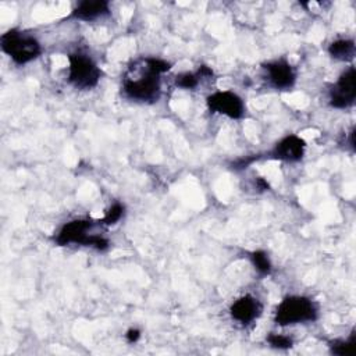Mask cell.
Here are the masks:
<instances>
[{
	"label": "cell",
	"instance_id": "1",
	"mask_svg": "<svg viewBox=\"0 0 356 356\" xmlns=\"http://www.w3.org/2000/svg\"><path fill=\"white\" fill-rule=\"evenodd\" d=\"M170 70V64L161 58L149 57L143 61V72L136 76L127 75L122 83L124 93L138 102H154L160 96V74Z\"/></svg>",
	"mask_w": 356,
	"mask_h": 356
},
{
	"label": "cell",
	"instance_id": "2",
	"mask_svg": "<svg viewBox=\"0 0 356 356\" xmlns=\"http://www.w3.org/2000/svg\"><path fill=\"white\" fill-rule=\"evenodd\" d=\"M317 307L306 296H286L281 300L275 310V323L278 325H291L298 323L314 321Z\"/></svg>",
	"mask_w": 356,
	"mask_h": 356
},
{
	"label": "cell",
	"instance_id": "3",
	"mask_svg": "<svg viewBox=\"0 0 356 356\" xmlns=\"http://www.w3.org/2000/svg\"><path fill=\"white\" fill-rule=\"evenodd\" d=\"M1 50L11 57L17 64H26L35 60L40 54L39 42L28 35L21 33L17 29H10L0 38Z\"/></svg>",
	"mask_w": 356,
	"mask_h": 356
},
{
	"label": "cell",
	"instance_id": "4",
	"mask_svg": "<svg viewBox=\"0 0 356 356\" xmlns=\"http://www.w3.org/2000/svg\"><path fill=\"white\" fill-rule=\"evenodd\" d=\"M68 81L78 89H90L99 83L100 70L96 63L81 51L68 56Z\"/></svg>",
	"mask_w": 356,
	"mask_h": 356
},
{
	"label": "cell",
	"instance_id": "5",
	"mask_svg": "<svg viewBox=\"0 0 356 356\" xmlns=\"http://www.w3.org/2000/svg\"><path fill=\"white\" fill-rule=\"evenodd\" d=\"M356 97V71L355 67H349L343 71L331 89L330 103L335 108H346L353 104Z\"/></svg>",
	"mask_w": 356,
	"mask_h": 356
},
{
	"label": "cell",
	"instance_id": "6",
	"mask_svg": "<svg viewBox=\"0 0 356 356\" xmlns=\"http://www.w3.org/2000/svg\"><path fill=\"white\" fill-rule=\"evenodd\" d=\"M207 106L213 113L224 114L229 118L238 120L245 114V106L242 99L234 92H216L207 97Z\"/></svg>",
	"mask_w": 356,
	"mask_h": 356
},
{
	"label": "cell",
	"instance_id": "7",
	"mask_svg": "<svg viewBox=\"0 0 356 356\" xmlns=\"http://www.w3.org/2000/svg\"><path fill=\"white\" fill-rule=\"evenodd\" d=\"M92 227L90 220H72L70 222H65L58 234L54 236V242L60 246H65L70 243H78L88 246L90 235L88 231Z\"/></svg>",
	"mask_w": 356,
	"mask_h": 356
},
{
	"label": "cell",
	"instance_id": "8",
	"mask_svg": "<svg viewBox=\"0 0 356 356\" xmlns=\"http://www.w3.org/2000/svg\"><path fill=\"white\" fill-rule=\"evenodd\" d=\"M306 143L302 138L296 135H288L281 139L274 149L270 152L271 159L284 161H298L303 157Z\"/></svg>",
	"mask_w": 356,
	"mask_h": 356
},
{
	"label": "cell",
	"instance_id": "9",
	"mask_svg": "<svg viewBox=\"0 0 356 356\" xmlns=\"http://www.w3.org/2000/svg\"><path fill=\"white\" fill-rule=\"evenodd\" d=\"M229 312H231V316L234 320L246 325L260 316L261 305L256 298H253L250 295H245V296L236 299L231 305Z\"/></svg>",
	"mask_w": 356,
	"mask_h": 356
},
{
	"label": "cell",
	"instance_id": "10",
	"mask_svg": "<svg viewBox=\"0 0 356 356\" xmlns=\"http://www.w3.org/2000/svg\"><path fill=\"white\" fill-rule=\"evenodd\" d=\"M271 83L277 89H289L295 83V72L286 60H274L264 65Z\"/></svg>",
	"mask_w": 356,
	"mask_h": 356
},
{
	"label": "cell",
	"instance_id": "11",
	"mask_svg": "<svg viewBox=\"0 0 356 356\" xmlns=\"http://www.w3.org/2000/svg\"><path fill=\"white\" fill-rule=\"evenodd\" d=\"M110 13V7L108 3L104 0H85L78 3V6L72 10L71 17L76 18V19H82V21H92L96 19L99 17L107 15Z\"/></svg>",
	"mask_w": 356,
	"mask_h": 356
},
{
	"label": "cell",
	"instance_id": "12",
	"mask_svg": "<svg viewBox=\"0 0 356 356\" xmlns=\"http://www.w3.org/2000/svg\"><path fill=\"white\" fill-rule=\"evenodd\" d=\"M328 53L337 60L348 61L355 56V43L350 39H338L330 44Z\"/></svg>",
	"mask_w": 356,
	"mask_h": 356
},
{
	"label": "cell",
	"instance_id": "13",
	"mask_svg": "<svg viewBox=\"0 0 356 356\" xmlns=\"http://www.w3.org/2000/svg\"><path fill=\"white\" fill-rule=\"evenodd\" d=\"M330 348L331 352L334 355H339V356H350L355 353L356 350V339H355V334H352L349 337V339H335L330 342Z\"/></svg>",
	"mask_w": 356,
	"mask_h": 356
},
{
	"label": "cell",
	"instance_id": "14",
	"mask_svg": "<svg viewBox=\"0 0 356 356\" xmlns=\"http://www.w3.org/2000/svg\"><path fill=\"white\" fill-rule=\"evenodd\" d=\"M250 259L253 261L254 268L261 274V275H267L271 271V263L268 260V256L266 252L263 250H254L250 253Z\"/></svg>",
	"mask_w": 356,
	"mask_h": 356
},
{
	"label": "cell",
	"instance_id": "15",
	"mask_svg": "<svg viewBox=\"0 0 356 356\" xmlns=\"http://www.w3.org/2000/svg\"><path fill=\"white\" fill-rule=\"evenodd\" d=\"M199 79H200L199 72H196V74L182 72V74L175 76V85L178 88H182V89H193L195 86H197Z\"/></svg>",
	"mask_w": 356,
	"mask_h": 356
},
{
	"label": "cell",
	"instance_id": "16",
	"mask_svg": "<svg viewBox=\"0 0 356 356\" xmlns=\"http://www.w3.org/2000/svg\"><path fill=\"white\" fill-rule=\"evenodd\" d=\"M124 216V206L121 203H114L104 214V217L102 220H99V222L106 224V225H113L117 221L121 220V217Z\"/></svg>",
	"mask_w": 356,
	"mask_h": 356
},
{
	"label": "cell",
	"instance_id": "17",
	"mask_svg": "<svg viewBox=\"0 0 356 356\" xmlns=\"http://www.w3.org/2000/svg\"><path fill=\"white\" fill-rule=\"evenodd\" d=\"M267 342L273 348H278V349H288L292 346V339L289 337H285L281 334H270L267 337Z\"/></svg>",
	"mask_w": 356,
	"mask_h": 356
},
{
	"label": "cell",
	"instance_id": "18",
	"mask_svg": "<svg viewBox=\"0 0 356 356\" xmlns=\"http://www.w3.org/2000/svg\"><path fill=\"white\" fill-rule=\"evenodd\" d=\"M88 246H92L96 250H106V249H108L110 243H108V241L106 238H103L100 235H90Z\"/></svg>",
	"mask_w": 356,
	"mask_h": 356
},
{
	"label": "cell",
	"instance_id": "19",
	"mask_svg": "<svg viewBox=\"0 0 356 356\" xmlns=\"http://www.w3.org/2000/svg\"><path fill=\"white\" fill-rule=\"evenodd\" d=\"M139 337H140V331L136 330V328H131V330H128L127 334H125V338H127V341H128L129 343L136 342V341L139 339Z\"/></svg>",
	"mask_w": 356,
	"mask_h": 356
},
{
	"label": "cell",
	"instance_id": "20",
	"mask_svg": "<svg viewBox=\"0 0 356 356\" xmlns=\"http://www.w3.org/2000/svg\"><path fill=\"white\" fill-rule=\"evenodd\" d=\"M256 186H257L260 191H266V189H268V182H267L266 179H263V178H257V179H256Z\"/></svg>",
	"mask_w": 356,
	"mask_h": 356
}]
</instances>
